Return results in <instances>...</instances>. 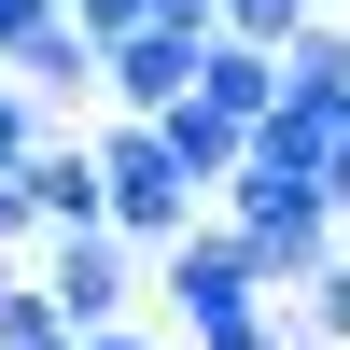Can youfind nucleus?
Segmentation results:
<instances>
[{"mask_svg": "<svg viewBox=\"0 0 350 350\" xmlns=\"http://www.w3.org/2000/svg\"><path fill=\"white\" fill-rule=\"evenodd\" d=\"M224 239L252 252V280H267V295H280V280L308 295V280L336 267V211H323V183H308V168H239V183H224Z\"/></svg>", "mask_w": 350, "mask_h": 350, "instance_id": "obj_1", "label": "nucleus"}, {"mask_svg": "<svg viewBox=\"0 0 350 350\" xmlns=\"http://www.w3.org/2000/svg\"><path fill=\"white\" fill-rule=\"evenodd\" d=\"M140 295H168V350H224V336H252L267 323V280H252V252L224 239V224H183V239L140 267Z\"/></svg>", "mask_w": 350, "mask_h": 350, "instance_id": "obj_2", "label": "nucleus"}, {"mask_svg": "<svg viewBox=\"0 0 350 350\" xmlns=\"http://www.w3.org/2000/svg\"><path fill=\"white\" fill-rule=\"evenodd\" d=\"M84 154H98V239H126L140 267H154V252L196 224V196H183V168H168V140H154V126H98Z\"/></svg>", "mask_w": 350, "mask_h": 350, "instance_id": "obj_3", "label": "nucleus"}, {"mask_svg": "<svg viewBox=\"0 0 350 350\" xmlns=\"http://www.w3.org/2000/svg\"><path fill=\"white\" fill-rule=\"evenodd\" d=\"M28 295L56 308V336H112V323H140V252L126 239H42Z\"/></svg>", "mask_w": 350, "mask_h": 350, "instance_id": "obj_4", "label": "nucleus"}, {"mask_svg": "<svg viewBox=\"0 0 350 350\" xmlns=\"http://www.w3.org/2000/svg\"><path fill=\"white\" fill-rule=\"evenodd\" d=\"M98 98H112V126L183 112V98H196V42H183V28H126V42L98 56Z\"/></svg>", "mask_w": 350, "mask_h": 350, "instance_id": "obj_5", "label": "nucleus"}, {"mask_svg": "<svg viewBox=\"0 0 350 350\" xmlns=\"http://www.w3.org/2000/svg\"><path fill=\"white\" fill-rule=\"evenodd\" d=\"M14 196H28V239H98V154L84 140H42L14 168Z\"/></svg>", "mask_w": 350, "mask_h": 350, "instance_id": "obj_6", "label": "nucleus"}, {"mask_svg": "<svg viewBox=\"0 0 350 350\" xmlns=\"http://www.w3.org/2000/svg\"><path fill=\"white\" fill-rule=\"evenodd\" d=\"M0 84H14V98H42V112H56V98H98V56L70 42V14H42V28H28L14 56H0Z\"/></svg>", "mask_w": 350, "mask_h": 350, "instance_id": "obj_7", "label": "nucleus"}, {"mask_svg": "<svg viewBox=\"0 0 350 350\" xmlns=\"http://www.w3.org/2000/svg\"><path fill=\"white\" fill-rule=\"evenodd\" d=\"M267 98H280V56H252V42H196V112H224V126H267Z\"/></svg>", "mask_w": 350, "mask_h": 350, "instance_id": "obj_8", "label": "nucleus"}, {"mask_svg": "<svg viewBox=\"0 0 350 350\" xmlns=\"http://www.w3.org/2000/svg\"><path fill=\"white\" fill-rule=\"evenodd\" d=\"M154 140H168V168H183V196H224V183H239V154H252V140L239 126H224V112H154Z\"/></svg>", "mask_w": 350, "mask_h": 350, "instance_id": "obj_9", "label": "nucleus"}, {"mask_svg": "<svg viewBox=\"0 0 350 350\" xmlns=\"http://www.w3.org/2000/svg\"><path fill=\"white\" fill-rule=\"evenodd\" d=\"M56 14H70V42H84V56H112L126 28H154V0H56Z\"/></svg>", "mask_w": 350, "mask_h": 350, "instance_id": "obj_10", "label": "nucleus"}, {"mask_svg": "<svg viewBox=\"0 0 350 350\" xmlns=\"http://www.w3.org/2000/svg\"><path fill=\"white\" fill-rule=\"evenodd\" d=\"M295 336H323V350H350V267H323V280L295 295Z\"/></svg>", "mask_w": 350, "mask_h": 350, "instance_id": "obj_11", "label": "nucleus"}, {"mask_svg": "<svg viewBox=\"0 0 350 350\" xmlns=\"http://www.w3.org/2000/svg\"><path fill=\"white\" fill-rule=\"evenodd\" d=\"M42 140H56V112H42V98H14V84H0V183H14V168L42 154Z\"/></svg>", "mask_w": 350, "mask_h": 350, "instance_id": "obj_12", "label": "nucleus"}, {"mask_svg": "<svg viewBox=\"0 0 350 350\" xmlns=\"http://www.w3.org/2000/svg\"><path fill=\"white\" fill-rule=\"evenodd\" d=\"M70 350H168L154 323H112V336H70Z\"/></svg>", "mask_w": 350, "mask_h": 350, "instance_id": "obj_13", "label": "nucleus"}, {"mask_svg": "<svg viewBox=\"0 0 350 350\" xmlns=\"http://www.w3.org/2000/svg\"><path fill=\"white\" fill-rule=\"evenodd\" d=\"M14 239H28V196H14V183H0V267H14Z\"/></svg>", "mask_w": 350, "mask_h": 350, "instance_id": "obj_14", "label": "nucleus"}]
</instances>
